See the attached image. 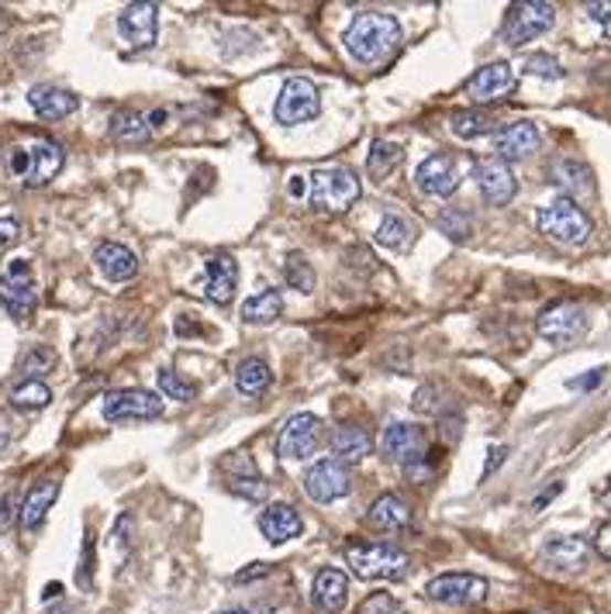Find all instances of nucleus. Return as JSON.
Returning <instances> with one entry per match:
<instances>
[{"mask_svg":"<svg viewBox=\"0 0 611 614\" xmlns=\"http://www.w3.org/2000/svg\"><path fill=\"white\" fill-rule=\"evenodd\" d=\"M111 139L121 142V146H139L146 139H152V125H149V115L146 111H136V108H125L111 118Z\"/></svg>","mask_w":611,"mask_h":614,"instance_id":"nucleus-29","label":"nucleus"},{"mask_svg":"<svg viewBox=\"0 0 611 614\" xmlns=\"http://www.w3.org/2000/svg\"><path fill=\"white\" fill-rule=\"evenodd\" d=\"M536 225L549 243L567 246V249H577L591 238V218L583 215V211L577 207V201H570V197H556L553 204H546L539 211Z\"/></svg>","mask_w":611,"mask_h":614,"instance_id":"nucleus-4","label":"nucleus"},{"mask_svg":"<svg viewBox=\"0 0 611 614\" xmlns=\"http://www.w3.org/2000/svg\"><path fill=\"white\" fill-rule=\"evenodd\" d=\"M283 277H287V283L294 287L298 293H311L314 290V266L308 262L304 252H290L283 259Z\"/></svg>","mask_w":611,"mask_h":614,"instance_id":"nucleus-36","label":"nucleus"},{"mask_svg":"<svg viewBox=\"0 0 611 614\" xmlns=\"http://www.w3.org/2000/svg\"><path fill=\"white\" fill-rule=\"evenodd\" d=\"M280 314H283L280 290H259L256 298H249L243 304V317H246L249 325H274Z\"/></svg>","mask_w":611,"mask_h":614,"instance_id":"nucleus-31","label":"nucleus"},{"mask_svg":"<svg viewBox=\"0 0 611 614\" xmlns=\"http://www.w3.org/2000/svg\"><path fill=\"white\" fill-rule=\"evenodd\" d=\"M594 549L608 559V563H611V521L608 525H601L598 528V539H594Z\"/></svg>","mask_w":611,"mask_h":614,"instance_id":"nucleus-48","label":"nucleus"},{"mask_svg":"<svg viewBox=\"0 0 611 614\" xmlns=\"http://www.w3.org/2000/svg\"><path fill=\"white\" fill-rule=\"evenodd\" d=\"M56 366V353L49 349V345H35V349L21 359V373H29L24 380H39V373H49Z\"/></svg>","mask_w":611,"mask_h":614,"instance_id":"nucleus-40","label":"nucleus"},{"mask_svg":"<svg viewBox=\"0 0 611 614\" xmlns=\"http://www.w3.org/2000/svg\"><path fill=\"white\" fill-rule=\"evenodd\" d=\"M549 180L567 194H577V197L591 194V170L577 163V159H556L549 166Z\"/></svg>","mask_w":611,"mask_h":614,"instance_id":"nucleus-30","label":"nucleus"},{"mask_svg":"<svg viewBox=\"0 0 611 614\" xmlns=\"http://www.w3.org/2000/svg\"><path fill=\"white\" fill-rule=\"evenodd\" d=\"M560 491H564V484H556V487H553V491H546V494H543V497H539V500H536V511H539V507H543V504H546V500H553V497H556V494H560Z\"/></svg>","mask_w":611,"mask_h":614,"instance_id":"nucleus-50","label":"nucleus"},{"mask_svg":"<svg viewBox=\"0 0 611 614\" xmlns=\"http://www.w3.org/2000/svg\"><path fill=\"white\" fill-rule=\"evenodd\" d=\"M536 332L553 345H570L588 332V311H583L580 304H574V301H560V304H553L539 314Z\"/></svg>","mask_w":611,"mask_h":614,"instance_id":"nucleus-10","label":"nucleus"},{"mask_svg":"<svg viewBox=\"0 0 611 614\" xmlns=\"http://www.w3.org/2000/svg\"><path fill=\"white\" fill-rule=\"evenodd\" d=\"M515 90V69L508 63H487L467 79V94L476 104H494Z\"/></svg>","mask_w":611,"mask_h":614,"instance_id":"nucleus-18","label":"nucleus"},{"mask_svg":"<svg viewBox=\"0 0 611 614\" xmlns=\"http://www.w3.org/2000/svg\"><path fill=\"white\" fill-rule=\"evenodd\" d=\"M425 597L436 604H446V607L481 604L487 597V580L473 577V573H442V577L425 583Z\"/></svg>","mask_w":611,"mask_h":614,"instance_id":"nucleus-8","label":"nucleus"},{"mask_svg":"<svg viewBox=\"0 0 611 614\" xmlns=\"http://www.w3.org/2000/svg\"><path fill=\"white\" fill-rule=\"evenodd\" d=\"M366 521H369V528H377V531H397V528L411 525V507H408L405 497L384 494V497H377L374 504H369Z\"/></svg>","mask_w":611,"mask_h":614,"instance_id":"nucleus-28","label":"nucleus"},{"mask_svg":"<svg viewBox=\"0 0 611 614\" xmlns=\"http://www.w3.org/2000/svg\"><path fill=\"white\" fill-rule=\"evenodd\" d=\"M380 449H384L387 460L408 466V463L425 456V432L411 421H390L384 429V435H380Z\"/></svg>","mask_w":611,"mask_h":614,"instance_id":"nucleus-15","label":"nucleus"},{"mask_svg":"<svg viewBox=\"0 0 611 614\" xmlns=\"http://www.w3.org/2000/svg\"><path fill=\"white\" fill-rule=\"evenodd\" d=\"M377 243L394 252H408L415 246V225L401 215H387L377 228Z\"/></svg>","mask_w":611,"mask_h":614,"instance_id":"nucleus-33","label":"nucleus"},{"mask_svg":"<svg viewBox=\"0 0 611 614\" xmlns=\"http://www.w3.org/2000/svg\"><path fill=\"white\" fill-rule=\"evenodd\" d=\"M0 304H4L18 322H29L39 308V283L32 277L29 259H14L8 273L0 277Z\"/></svg>","mask_w":611,"mask_h":614,"instance_id":"nucleus-6","label":"nucleus"},{"mask_svg":"<svg viewBox=\"0 0 611 614\" xmlns=\"http://www.w3.org/2000/svg\"><path fill=\"white\" fill-rule=\"evenodd\" d=\"M332 452H335V463L356 466L374 452V439H369L363 424H339L332 432Z\"/></svg>","mask_w":611,"mask_h":614,"instance_id":"nucleus-22","label":"nucleus"},{"mask_svg":"<svg viewBox=\"0 0 611 614\" xmlns=\"http://www.w3.org/2000/svg\"><path fill=\"white\" fill-rule=\"evenodd\" d=\"M63 149L49 139H35L24 146H11L8 149V170L14 180H21L24 186H45L52 176L63 170Z\"/></svg>","mask_w":611,"mask_h":614,"instance_id":"nucleus-3","label":"nucleus"},{"mask_svg":"<svg viewBox=\"0 0 611 614\" xmlns=\"http://www.w3.org/2000/svg\"><path fill=\"white\" fill-rule=\"evenodd\" d=\"M556 21V8L543 4V0H525V4H512L508 18H504V42L508 45H525V42H536L539 35H546Z\"/></svg>","mask_w":611,"mask_h":614,"instance_id":"nucleus-7","label":"nucleus"},{"mask_svg":"<svg viewBox=\"0 0 611 614\" xmlns=\"http://www.w3.org/2000/svg\"><path fill=\"white\" fill-rule=\"evenodd\" d=\"M322 111V97H318V87L311 79H287L280 97H277V121L280 125H304L311 118H318Z\"/></svg>","mask_w":611,"mask_h":614,"instance_id":"nucleus-12","label":"nucleus"},{"mask_svg":"<svg viewBox=\"0 0 611 614\" xmlns=\"http://www.w3.org/2000/svg\"><path fill=\"white\" fill-rule=\"evenodd\" d=\"M528 73H533V76H546V79H560L564 76L560 63H556L553 56H546V52H539V56L528 60Z\"/></svg>","mask_w":611,"mask_h":614,"instance_id":"nucleus-41","label":"nucleus"},{"mask_svg":"<svg viewBox=\"0 0 611 614\" xmlns=\"http://www.w3.org/2000/svg\"><path fill=\"white\" fill-rule=\"evenodd\" d=\"M345 49L350 56L360 63H384L390 52L401 45V24H397L394 14L384 11H366L356 14L353 24L345 29Z\"/></svg>","mask_w":611,"mask_h":614,"instance_id":"nucleus-1","label":"nucleus"},{"mask_svg":"<svg viewBox=\"0 0 611 614\" xmlns=\"http://www.w3.org/2000/svg\"><path fill=\"white\" fill-rule=\"evenodd\" d=\"M18 222L14 218H0V252H4V249H11L14 243H18Z\"/></svg>","mask_w":611,"mask_h":614,"instance_id":"nucleus-45","label":"nucleus"},{"mask_svg":"<svg viewBox=\"0 0 611 614\" xmlns=\"http://www.w3.org/2000/svg\"><path fill=\"white\" fill-rule=\"evenodd\" d=\"M238 287V262L232 256H215L207 262V283H204V298L211 304H228L235 298Z\"/></svg>","mask_w":611,"mask_h":614,"instance_id":"nucleus-25","label":"nucleus"},{"mask_svg":"<svg viewBox=\"0 0 611 614\" xmlns=\"http://www.w3.org/2000/svg\"><path fill=\"white\" fill-rule=\"evenodd\" d=\"M270 384H274V373H270V366L262 363V359H246L243 366L235 369V387L243 390V394H249V397L270 390Z\"/></svg>","mask_w":611,"mask_h":614,"instance_id":"nucleus-34","label":"nucleus"},{"mask_svg":"<svg viewBox=\"0 0 611 614\" xmlns=\"http://www.w3.org/2000/svg\"><path fill=\"white\" fill-rule=\"evenodd\" d=\"M504 456H508V449H504V445H494V449H491V460H487V466H484V476H491V473L504 463Z\"/></svg>","mask_w":611,"mask_h":614,"instance_id":"nucleus-49","label":"nucleus"},{"mask_svg":"<svg viewBox=\"0 0 611 614\" xmlns=\"http://www.w3.org/2000/svg\"><path fill=\"white\" fill-rule=\"evenodd\" d=\"M8 400H11V408H18V411H39L52 400V390L42 380H21V384L11 387Z\"/></svg>","mask_w":611,"mask_h":614,"instance_id":"nucleus-35","label":"nucleus"},{"mask_svg":"<svg viewBox=\"0 0 611 614\" xmlns=\"http://www.w3.org/2000/svg\"><path fill=\"white\" fill-rule=\"evenodd\" d=\"M163 414V400H159L152 390L142 387H128V390H111L104 397V418L111 424H125V421H149Z\"/></svg>","mask_w":611,"mask_h":614,"instance_id":"nucleus-9","label":"nucleus"},{"mask_svg":"<svg viewBox=\"0 0 611 614\" xmlns=\"http://www.w3.org/2000/svg\"><path fill=\"white\" fill-rule=\"evenodd\" d=\"M56 497H60V484H56V480H42V484H35L29 491V497H24V504H21V515H18L21 528L24 531H39L42 521H45V515L52 511V504H56Z\"/></svg>","mask_w":611,"mask_h":614,"instance_id":"nucleus-26","label":"nucleus"},{"mask_svg":"<svg viewBox=\"0 0 611 614\" xmlns=\"http://www.w3.org/2000/svg\"><path fill=\"white\" fill-rule=\"evenodd\" d=\"M453 131L460 139H481L494 131V118L487 111H460L453 115Z\"/></svg>","mask_w":611,"mask_h":614,"instance_id":"nucleus-37","label":"nucleus"},{"mask_svg":"<svg viewBox=\"0 0 611 614\" xmlns=\"http://www.w3.org/2000/svg\"><path fill=\"white\" fill-rule=\"evenodd\" d=\"M401 159H405V149L397 146V142H374L369 146V155H366V170H369V176L374 180H387L397 166H401Z\"/></svg>","mask_w":611,"mask_h":614,"instance_id":"nucleus-32","label":"nucleus"},{"mask_svg":"<svg viewBox=\"0 0 611 614\" xmlns=\"http://www.w3.org/2000/svg\"><path fill=\"white\" fill-rule=\"evenodd\" d=\"M118 32L131 49H149L159 32V8L156 4H128L118 14Z\"/></svg>","mask_w":611,"mask_h":614,"instance_id":"nucleus-19","label":"nucleus"},{"mask_svg":"<svg viewBox=\"0 0 611 614\" xmlns=\"http://www.w3.org/2000/svg\"><path fill=\"white\" fill-rule=\"evenodd\" d=\"M604 504H611V491H604Z\"/></svg>","mask_w":611,"mask_h":614,"instance_id":"nucleus-53","label":"nucleus"},{"mask_svg":"<svg viewBox=\"0 0 611 614\" xmlns=\"http://www.w3.org/2000/svg\"><path fill=\"white\" fill-rule=\"evenodd\" d=\"M353 491V476H350V466H342L335 460H322L314 463L308 473H304V494L314 500V504H332L339 497H345Z\"/></svg>","mask_w":611,"mask_h":614,"instance_id":"nucleus-13","label":"nucleus"},{"mask_svg":"<svg viewBox=\"0 0 611 614\" xmlns=\"http://www.w3.org/2000/svg\"><path fill=\"white\" fill-rule=\"evenodd\" d=\"M363 194V186L356 180L353 170L335 166V170H314L311 173V207L325 211V215H342V211H350Z\"/></svg>","mask_w":611,"mask_h":614,"instance_id":"nucleus-5","label":"nucleus"},{"mask_svg":"<svg viewBox=\"0 0 611 614\" xmlns=\"http://www.w3.org/2000/svg\"><path fill=\"white\" fill-rule=\"evenodd\" d=\"M588 542L574 539V536H560V539H549L543 546V563L553 570H564V573H577L588 567Z\"/></svg>","mask_w":611,"mask_h":614,"instance_id":"nucleus-24","label":"nucleus"},{"mask_svg":"<svg viewBox=\"0 0 611 614\" xmlns=\"http://www.w3.org/2000/svg\"><path fill=\"white\" fill-rule=\"evenodd\" d=\"M259 531L267 536V542L283 546V542H290V539L301 536L304 521H301V515H298L290 504H270L267 511L259 515Z\"/></svg>","mask_w":611,"mask_h":614,"instance_id":"nucleus-21","label":"nucleus"},{"mask_svg":"<svg viewBox=\"0 0 611 614\" xmlns=\"http://www.w3.org/2000/svg\"><path fill=\"white\" fill-rule=\"evenodd\" d=\"M345 563L360 580H405L411 570V559L405 549L387 542H353L345 546Z\"/></svg>","mask_w":611,"mask_h":614,"instance_id":"nucleus-2","label":"nucleus"},{"mask_svg":"<svg viewBox=\"0 0 611 614\" xmlns=\"http://www.w3.org/2000/svg\"><path fill=\"white\" fill-rule=\"evenodd\" d=\"M222 614H249V611H243V607H232V611H222Z\"/></svg>","mask_w":611,"mask_h":614,"instance_id":"nucleus-52","label":"nucleus"},{"mask_svg":"<svg viewBox=\"0 0 611 614\" xmlns=\"http://www.w3.org/2000/svg\"><path fill=\"white\" fill-rule=\"evenodd\" d=\"M94 262H97V270H100L104 277H108V280H115V283H125V280H131V277L139 273V259H136V252L125 249V246H118V243H104V246H97Z\"/></svg>","mask_w":611,"mask_h":614,"instance_id":"nucleus-27","label":"nucleus"},{"mask_svg":"<svg viewBox=\"0 0 611 614\" xmlns=\"http://www.w3.org/2000/svg\"><path fill=\"white\" fill-rule=\"evenodd\" d=\"M539 142H543V136H539V128L533 121H515V125L497 131L494 149H497L501 163H518V159L533 155L539 149Z\"/></svg>","mask_w":611,"mask_h":614,"instance_id":"nucleus-20","label":"nucleus"},{"mask_svg":"<svg viewBox=\"0 0 611 614\" xmlns=\"http://www.w3.org/2000/svg\"><path fill=\"white\" fill-rule=\"evenodd\" d=\"M405 473H408V480H415V484H425V480H432V476H436V466H425V456H421V460L408 463Z\"/></svg>","mask_w":611,"mask_h":614,"instance_id":"nucleus-46","label":"nucleus"},{"mask_svg":"<svg viewBox=\"0 0 611 614\" xmlns=\"http://www.w3.org/2000/svg\"><path fill=\"white\" fill-rule=\"evenodd\" d=\"M159 387H163L167 397L180 400V405H191V400L197 397V384H191L183 373H173V369H163L159 373Z\"/></svg>","mask_w":611,"mask_h":614,"instance_id":"nucleus-38","label":"nucleus"},{"mask_svg":"<svg viewBox=\"0 0 611 614\" xmlns=\"http://www.w3.org/2000/svg\"><path fill=\"white\" fill-rule=\"evenodd\" d=\"M360 614H401V607H397L387 594H374V597L363 604Z\"/></svg>","mask_w":611,"mask_h":614,"instance_id":"nucleus-44","label":"nucleus"},{"mask_svg":"<svg viewBox=\"0 0 611 614\" xmlns=\"http://www.w3.org/2000/svg\"><path fill=\"white\" fill-rule=\"evenodd\" d=\"M415 186L425 197H453L460 191V166L453 155H429L415 170Z\"/></svg>","mask_w":611,"mask_h":614,"instance_id":"nucleus-14","label":"nucleus"},{"mask_svg":"<svg viewBox=\"0 0 611 614\" xmlns=\"http://www.w3.org/2000/svg\"><path fill=\"white\" fill-rule=\"evenodd\" d=\"M29 104L32 111L45 121H60V118H69L76 108H79V97L63 90V87H52V84H39L29 90Z\"/></svg>","mask_w":611,"mask_h":614,"instance_id":"nucleus-23","label":"nucleus"},{"mask_svg":"<svg viewBox=\"0 0 611 614\" xmlns=\"http://www.w3.org/2000/svg\"><path fill=\"white\" fill-rule=\"evenodd\" d=\"M18 515H21V507H18V494H14V491H8L4 497H0V531H11Z\"/></svg>","mask_w":611,"mask_h":614,"instance_id":"nucleus-42","label":"nucleus"},{"mask_svg":"<svg viewBox=\"0 0 611 614\" xmlns=\"http://www.w3.org/2000/svg\"><path fill=\"white\" fill-rule=\"evenodd\" d=\"M601 380H604V369L598 366V369H591V373H588V377H580V380H570V387H574V390H594V387H598Z\"/></svg>","mask_w":611,"mask_h":614,"instance_id":"nucleus-47","label":"nucleus"},{"mask_svg":"<svg viewBox=\"0 0 611 614\" xmlns=\"http://www.w3.org/2000/svg\"><path fill=\"white\" fill-rule=\"evenodd\" d=\"M350 604V577L335 567L318 570L311 583V607L314 614H342Z\"/></svg>","mask_w":611,"mask_h":614,"instance_id":"nucleus-17","label":"nucleus"},{"mask_svg":"<svg viewBox=\"0 0 611 614\" xmlns=\"http://www.w3.org/2000/svg\"><path fill=\"white\" fill-rule=\"evenodd\" d=\"M8 24H11V14H8V11H0V35L8 32Z\"/></svg>","mask_w":611,"mask_h":614,"instance_id":"nucleus-51","label":"nucleus"},{"mask_svg":"<svg viewBox=\"0 0 611 614\" xmlns=\"http://www.w3.org/2000/svg\"><path fill=\"white\" fill-rule=\"evenodd\" d=\"M588 14L598 29L611 39V0H598V4H588Z\"/></svg>","mask_w":611,"mask_h":614,"instance_id":"nucleus-43","label":"nucleus"},{"mask_svg":"<svg viewBox=\"0 0 611 614\" xmlns=\"http://www.w3.org/2000/svg\"><path fill=\"white\" fill-rule=\"evenodd\" d=\"M473 176H476V186H481V194L487 204L501 207V204H508L518 191V183H515V173L508 170V163H501L497 155L491 159H481V163L473 166Z\"/></svg>","mask_w":611,"mask_h":614,"instance_id":"nucleus-16","label":"nucleus"},{"mask_svg":"<svg viewBox=\"0 0 611 614\" xmlns=\"http://www.w3.org/2000/svg\"><path fill=\"white\" fill-rule=\"evenodd\" d=\"M318 439H322V418L301 411V414L283 421V429L277 435V456L280 460H308Z\"/></svg>","mask_w":611,"mask_h":614,"instance_id":"nucleus-11","label":"nucleus"},{"mask_svg":"<svg viewBox=\"0 0 611 614\" xmlns=\"http://www.w3.org/2000/svg\"><path fill=\"white\" fill-rule=\"evenodd\" d=\"M439 228H442L449 238H457V243H463V238H470V231H473V222H470L467 211L446 207L442 215H439Z\"/></svg>","mask_w":611,"mask_h":614,"instance_id":"nucleus-39","label":"nucleus"}]
</instances>
